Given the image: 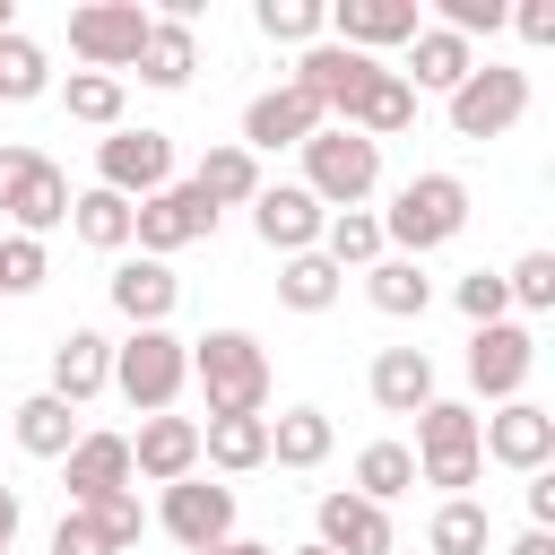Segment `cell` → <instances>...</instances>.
Listing matches in <instances>:
<instances>
[{
    "mask_svg": "<svg viewBox=\"0 0 555 555\" xmlns=\"http://www.w3.org/2000/svg\"><path fill=\"white\" fill-rule=\"evenodd\" d=\"M460 234H468V182L460 173H408L382 208V251H399V260H425Z\"/></svg>",
    "mask_w": 555,
    "mask_h": 555,
    "instance_id": "cell-1",
    "label": "cell"
},
{
    "mask_svg": "<svg viewBox=\"0 0 555 555\" xmlns=\"http://www.w3.org/2000/svg\"><path fill=\"white\" fill-rule=\"evenodd\" d=\"M191 382L208 390V416H269V347L251 330H208L191 338Z\"/></svg>",
    "mask_w": 555,
    "mask_h": 555,
    "instance_id": "cell-2",
    "label": "cell"
},
{
    "mask_svg": "<svg viewBox=\"0 0 555 555\" xmlns=\"http://www.w3.org/2000/svg\"><path fill=\"white\" fill-rule=\"evenodd\" d=\"M304 191L338 217V208H364L373 191H382V147L373 139H356V130H338V121H321L312 139H304Z\"/></svg>",
    "mask_w": 555,
    "mask_h": 555,
    "instance_id": "cell-3",
    "label": "cell"
},
{
    "mask_svg": "<svg viewBox=\"0 0 555 555\" xmlns=\"http://www.w3.org/2000/svg\"><path fill=\"white\" fill-rule=\"evenodd\" d=\"M182 382H191V338H173V330H130V338L113 347V390H121L139 416H173Z\"/></svg>",
    "mask_w": 555,
    "mask_h": 555,
    "instance_id": "cell-4",
    "label": "cell"
},
{
    "mask_svg": "<svg viewBox=\"0 0 555 555\" xmlns=\"http://www.w3.org/2000/svg\"><path fill=\"white\" fill-rule=\"evenodd\" d=\"M477 468H486V451H477V408L425 399V408H416V477L442 486V503H451V494L477 486Z\"/></svg>",
    "mask_w": 555,
    "mask_h": 555,
    "instance_id": "cell-5",
    "label": "cell"
},
{
    "mask_svg": "<svg viewBox=\"0 0 555 555\" xmlns=\"http://www.w3.org/2000/svg\"><path fill=\"white\" fill-rule=\"evenodd\" d=\"M442 113H451V139H503V130H520V113H529V69L477 61V69L442 95Z\"/></svg>",
    "mask_w": 555,
    "mask_h": 555,
    "instance_id": "cell-6",
    "label": "cell"
},
{
    "mask_svg": "<svg viewBox=\"0 0 555 555\" xmlns=\"http://www.w3.org/2000/svg\"><path fill=\"white\" fill-rule=\"evenodd\" d=\"M165 182H173V139H165V130H147V121L130 130V121H121V130L95 139V191H113V199L139 208V199H156Z\"/></svg>",
    "mask_w": 555,
    "mask_h": 555,
    "instance_id": "cell-7",
    "label": "cell"
},
{
    "mask_svg": "<svg viewBox=\"0 0 555 555\" xmlns=\"http://www.w3.org/2000/svg\"><path fill=\"white\" fill-rule=\"evenodd\" d=\"M208 234H217V208H208L191 182H165L156 199L130 208V243H139V260H173V251H191V243H208Z\"/></svg>",
    "mask_w": 555,
    "mask_h": 555,
    "instance_id": "cell-8",
    "label": "cell"
},
{
    "mask_svg": "<svg viewBox=\"0 0 555 555\" xmlns=\"http://www.w3.org/2000/svg\"><path fill=\"white\" fill-rule=\"evenodd\" d=\"M139 43H147V9H139V0H87V9H69V52H78L87 69L121 78V69L139 61Z\"/></svg>",
    "mask_w": 555,
    "mask_h": 555,
    "instance_id": "cell-9",
    "label": "cell"
},
{
    "mask_svg": "<svg viewBox=\"0 0 555 555\" xmlns=\"http://www.w3.org/2000/svg\"><path fill=\"white\" fill-rule=\"evenodd\" d=\"M477 451L512 477H538V468H555V416L538 399H503L494 416H477Z\"/></svg>",
    "mask_w": 555,
    "mask_h": 555,
    "instance_id": "cell-10",
    "label": "cell"
},
{
    "mask_svg": "<svg viewBox=\"0 0 555 555\" xmlns=\"http://www.w3.org/2000/svg\"><path fill=\"white\" fill-rule=\"evenodd\" d=\"M529 373H538V338H529V321H486L477 338H468V390L477 399H520L529 390Z\"/></svg>",
    "mask_w": 555,
    "mask_h": 555,
    "instance_id": "cell-11",
    "label": "cell"
},
{
    "mask_svg": "<svg viewBox=\"0 0 555 555\" xmlns=\"http://www.w3.org/2000/svg\"><path fill=\"white\" fill-rule=\"evenodd\" d=\"M156 529H165L182 555H208L217 538H234V486H217V477H182V486H165Z\"/></svg>",
    "mask_w": 555,
    "mask_h": 555,
    "instance_id": "cell-12",
    "label": "cell"
},
{
    "mask_svg": "<svg viewBox=\"0 0 555 555\" xmlns=\"http://www.w3.org/2000/svg\"><path fill=\"white\" fill-rule=\"evenodd\" d=\"M373 69H382V61H364V52H347V43H330V35H321V43H304V52H295V78H286V87H295V95H312V104H321V121H347Z\"/></svg>",
    "mask_w": 555,
    "mask_h": 555,
    "instance_id": "cell-13",
    "label": "cell"
},
{
    "mask_svg": "<svg viewBox=\"0 0 555 555\" xmlns=\"http://www.w3.org/2000/svg\"><path fill=\"white\" fill-rule=\"evenodd\" d=\"M321 225H330V208H321L304 182H260V199H251V234H260L278 260L321 251Z\"/></svg>",
    "mask_w": 555,
    "mask_h": 555,
    "instance_id": "cell-14",
    "label": "cell"
},
{
    "mask_svg": "<svg viewBox=\"0 0 555 555\" xmlns=\"http://www.w3.org/2000/svg\"><path fill=\"white\" fill-rule=\"evenodd\" d=\"M312 546H330V555H399V529H390V512L382 503H364V494H321L312 503Z\"/></svg>",
    "mask_w": 555,
    "mask_h": 555,
    "instance_id": "cell-15",
    "label": "cell"
},
{
    "mask_svg": "<svg viewBox=\"0 0 555 555\" xmlns=\"http://www.w3.org/2000/svg\"><path fill=\"white\" fill-rule=\"evenodd\" d=\"M416 26H425V9L416 0H330V43H347V52H390V43H416Z\"/></svg>",
    "mask_w": 555,
    "mask_h": 555,
    "instance_id": "cell-16",
    "label": "cell"
},
{
    "mask_svg": "<svg viewBox=\"0 0 555 555\" xmlns=\"http://www.w3.org/2000/svg\"><path fill=\"white\" fill-rule=\"evenodd\" d=\"M130 477H147V486L199 477V416H139V434H130Z\"/></svg>",
    "mask_w": 555,
    "mask_h": 555,
    "instance_id": "cell-17",
    "label": "cell"
},
{
    "mask_svg": "<svg viewBox=\"0 0 555 555\" xmlns=\"http://www.w3.org/2000/svg\"><path fill=\"white\" fill-rule=\"evenodd\" d=\"M312 130H321V104H312V95H295V87H260V95L243 104V139H234V147L278 156V147H304Z\"/></svg>",
    "mask_w": 555,
    "mask_h": 555,
    "instance_id": "cell-18",
    "label": "cell"
},
{
    "mask_svg": "<svg viewBox=\"0 0 555 555\" xmlns=\"http://www.w3.org/2000/svg\"><path fill=\"white\" fill-rule=\"evenodd\" d=\"M0 217H9V234H52V225H69V173L52 165V156H26L17 165V182H9V199H0Z\"/></svg>",
    "mask_w": 555,
    "mask_h": 555,
    "instance_id": "cell-19",
    "label": "cell"
},
{
    "mask_svg": "<svg viewBox=\"0 0 555 555\" xmlns=\"http://www.w3.org/2000/svg\"><path fill=\"white\" fill-rule=\"evenodd\" d=\"M104 286H113V312H121L130 330H165V321H173V304H182L173 260H121Z\"/></svg>",
    "mask_w": 555,
    "mask_h": 555,
    "instance_id": "cell-20",
    "label": "cell"
},
{
    "mask_svg": "<svg viewBox=\"0 0 555 555\" xmlns=\"http://www.w3.org/2000/svg\"><path fill=\"white\" fill-rule=\"evenodd\" d=\"M52 399H69V408H87L95 390H113V338L104 330H61L52 338V382H43Z\"/></svg>",
    "mask_w": 555,
    "mask_h": 555,
    "instance_id": "cell-21",
    "label": "cell"
},
{
    "mask_svg": "<svg viewBox=\"0 0 555 555\" xmlns=\"http://www.w3.org/2000/svg\"><path fill=\"white\" fill-rule=\"evenodd\" d=\"M61 486H69V512L121 494V486H130V434H78L69 460H61Z\"/></svg>",
    "mask_w": 555,
    "mask_h": 555,
    "instance_id": "cell-22",
    "label": "cell"
},
{
    "mask_svg": "<svg viewBox=\"0 0 555 555\" xmlns=\"http://www.w3.org/2000/svg\"><path fill=\"white\" fill-rule=\"evenodd\" d=\"M477 69V43H460L451 26H416V43H408V95H451L460 78Z\"/></svg>",
    "mask_w": 555,
    "mask_h": 555,
    "instance_id": "cell-23",
    "label": "cell"
},
{
    "mask_svg": "<svg viewBox=\"0 0 555 555\" xmlns=\"http://www.w3.org/2000/svg\"><path fill=\"white\" fill-rule=\"evenodd\" d=\"M364 390H373L382 416H416V408L434 399V356H425V347H382L373 373H364Z\"/></svg>",
    "mask_w": 555,
    "mask_h": 555,
    "instance_id": "cell-24",
    "label": "cell"
},
{
    "mask_svg": "<svg viewBox=\"0 0 555 555\" xmlns=\"http://www.w3.org/2000/svg\"><path fill=\"white\" fill-rule=\"evenodd\" d=\"M147 87H191V69H199V26H182V17H156L147 9V43H139V61H130Z\"/></svg>",
    "mask_w": 555,
    "mask_h": 555,
    "instance_id": "cell-25",
    "label": "cell"
},
{
    "mask_svg": "<svg viewBox=\"0 0 555 555\" xmlns=\"http://www.w3.org/2000/svg\"><path fill=\"white\" fill-rule=\"evenodd\" d=\"M191 191H199L208 208H251V199H260V156L234 147V139H217V147L191 165Z\"/></svg>",
    "mask_w": 555,
    "mask_h": 555,
    "instance_id": "cell-26",
    "label": "cell"
},
{
    "mask_svg": "<svg viewBox=\"0 0 555 555\" xmlns=\"http://www.w3.org/2000/svg\"><path fill=\"white\" fill-rule=\"evenodd\" d=\"M199 460H208L217 477L269 468V416H208V425H199Z\"/></svg>",
    "mask_w": 555,
    "mask_h": 555,
    "instance_id": "cell-27",
    "label": "cell"
},
{
    "mask_svg": "<svg viewBox=\"0 0 555 555\" xmlns=\"http://www.w3.org/2000/svg\"><path fill=\"white\" fill-rule=\"evenodd\" d=\"M408 121H416L408 78H399V69H373V78H364V95H356V113H347L338 130H356V139H373V147H382V139H399Z\"/></svg>",
    "mask_w": 555,
    "mask_h": 555,
    "instance_id": "cell-28",
    "label": "cell"
},
{
    "mask_svg": "<svg viewBox=\"0 0 555 555\" xmlns=\"http://www.w3.org/2000/svg\"><path fill=\"white\" fill-rule=\"evenodd\" d=\"M9 425H17V451H35V460H69V442L87 434V425H78V408H69V399H52V390L17 399V416H9Z\"/></svg>",
    "mask_w": 555,
    "mask_h": 555,
    "instance_id": "cell-29",
    "label": "cell"
},
{
    "mask_svg": "<svg viewBox=\"0 0 555 555\" xmlns=\"http://www.w3.org/2000/svg\"><path fill=\"white\" fill-rule=\"evenodd\" d=\"M364 295H373V312H390V321H416V312L434 304V278H425V260H399V251H382V260L364 269Z\"/></svg>",
    "mask_w": 555,
    "mask_h": 555,
    "instance_id": "cell-30",
    "label": "cell"
},
{
    "mask_svg": "<svg viewBox=\"0 0 555 555\" xmlns=\"http://www.w3.org/2000/svg\"><path fill=\"white\" fill-rule=\"evenodd\" d=\"M330 408H286V416H269V460L278 468H321L330 460Z\"/></svg>",
    "mask_w": 555,
    "mask_h": 555,
    "instance_id": "cell-31",
    "label": "cell"
},
{
    "mask_svg": "<svg viewBox=\"0 0 555 555\" xmlns=\"http://www.w3.org/2000/svg\"><path fill=\"white\" fill-rule=\"evenodd\" d=\"M408 486H416V451H408V442H364V451H356V486H347V494H364V503L390 512Z\"/></svg>",
    "mask_w": 555,
    "mask_h": 555,
    "instance_id": "cell-32",
    "label": "cell"
},
{
    "mask_svg": "<svg viewBox=\"0 0 555 555\" xmlns=\"http://www.w3.org/2000/svg\"><path fill=\"white\" fill-rule=\"evenodd\" d=\"M321 260L347 278V269H373L382 260V217L373 208H338L330 225H321Z\"/></svg>",
    "mask_w": 555,
    "mask_h": 555,
    "instance_id": "cell-33",
    "label": "cell"
},
{
    "mask_svg": "<svg viewBox=\"0 0 555 555\" xmlns=\"http://www.w3.org/2000/svg\"><path fill=\"white\" fill-rule=\"evenodd\" d=\"M347 295V278L321 260V251H295V260H278V304L286 312H330Z\"/></svg>",
    "mask_w": 555,
    "mask_h": 555,
    "instance_id": "cell-34",
    "label": "cell"
},
{
    "mask_svg": "<svg viewBox=\"0 0 555 555\" xmlns=\"http://www.w3.org/2000/svg\"><path fill=\"white\" fill-rule=\"evenodd\" d=\"M486 546H494V520H486L477 494H451L434 512V529H425V555H486Z\"/></svg>",
    "mask_w": 555,
    "mask_h": 555,
    "instance_id": "cell-35",
    "label": "cell"
},
{
    "mask_svg": "<svg viewBox=\"0 0 555 555\" xmlns=\"http://www.w3.org/2000/svg\"><path fill=\"white\" fill-rule=\"evenodd\" d=\"M69 234L95 251H130V199L113 191H69Z\"/></svg>",
    "mask_w": 555,
    "mask_h": 555,
    "instance_id": "cell-36",
    "label": "cell"
},
{
    "mask_svg": "<svg viewBox=\"0 0 555 555\" xmlns=\"http://www.w3.org/2000/svg\"><path fill=\"white\" fill-rule=\"evenodd\" d=\"M43 87H52V52L9 26V35H0V104H35Z\"/></svg>",
    "mask_w": 555,
    "mask_h": 555,
    "instance_id": "cell-37",
    "label": "cell"
},
{
    "mask_svg": "<svg viewBox=\"0 0 555 555\" xmlns=\"http://www.w3.org/2000/svg\"><path fill=\"white\" fill-rule=\"evenodd\" d=\"M251 26H260L269 43H295V52H304V43H321V35H330V0H260V9H251Z\"/></svg>",
    "mask_w": 555,
    "mask_h": 555,
    "instance_id": "cell-38",
    "label": "cell"
},
{
    "mask_svg": "<svg viewBox=\"0 0 555 555\" xmlns=\"http://www.w3.org/2000/svg\"><path fill=\"white\" fill-rule=\"evenodd\" d=\"M61 113H69V121H87V130H121V78H104V69H69Z\"/></svg>",
    "mask_w": 555,
    "mask_h": 555,
    "instance_id": "cell-39",
    "label": "cell"
},
{
    "mask_svg": "<svg viewBox=\"0 0 555 555\" xmlns=\"http://www.w3.org/2000/svg\"><path fill=\"white\" fill-rule=\"evenodd\" d=\"M503 295H512L520 312H546V304H555V251H520V260L503 269Z\"/></svg>",
    "mask_w": 555,
    "mask_h": 555,
    "instance_id": "cell-40",
    "label": "cell"
},
{
    "mask_svg": "<svg viewBox=\"0 0 555 555\" xmlns=\"http://www.w3.org/2000/svg\"><path fill=\"white\" fill-rule=\"evenodd\" d=\"M451 304L468 312V330H486V321H512V295H503V269H468V278L451 286Z\"/></svg>",
    "mask_w": 555,
    "mask_h": 555,
    "instance_id": "cell-41",
    "label": "cell"
},
{
    "mask_svg": "<svg viewBox=\"0 0 555 555\" xmlns=\"http://www.w3.org/2000/svg\"><path fill=\"white\" fill-rule=\"evenodd\" d=\"M43 278H52L43 243H35V234H0V295H35Z\"/></svg>",
    "mask_w": 555,
    "mask_h": 555,
    "instance_id": "cell-42",
    "label": "cell"
},
{
    "mask_svg": "<svg viewBox=\"0 0 555 555\" xmlns=\"http://www.w3.org/2000/svg\"><path fill=\"white\" fill-rule=\"evenodd\" d=\"M78 512H87L121 555H130V546H139V529H147V512H139V494H130V486H121V494H104V503H78Z\"/></svg>",
    "mask_w": 555,
    "mask_h": 555,
    "instance_id": "cell-43",
    "label": "cell"
},
{
    "mask_svg": "<svg viewBox=\"0 0 555 555\" xmlns=\"http://www.w3.org/2000/svg\"><path fill=\"white\" fill-rule=\"evenodd\" d=\"M503 17H512V0H442L434 26H451L460 43H477V35H503Z\"/></svg>",
    "mask_w": 555,
    "mask_h": 555,
    "instance_id": "cell-44",
    "label": "cell"
},
{
    "mask_svg": "<svg viewBox=\"0 0 555 555\" xmlns=\"http://www.w3.org/2000/svg\"><path fill=\"white\" fill-rule=\"evenodd\" d=\"M52 555H121V546H113L87 512H61V520H52Z\"/></svg>",
    "mask_w": 555,
    "mask_h": 555,
    "instance_id": "cell-45",
    "label": "cell"
},
{
    "mask_svg": "<svg viewBox=\"0 0 555 555\" xmlns=\"http://www.w3.org/2000/svg\"><path fill=\"white\" fill-rule=\"evenodd\" d=\"M503 26H520V43H555V0H520Z\"/></svg>",
    "mask_w": 555,
    "mask_h": 555,
    "instance_id": "cell-46",
    "label": "cell"
},
{
    "mask_svg": "<svg viewBox=\"0 0 555 555\" xmlns=\"http://www.w3.org/2000/svg\"><path fill=\"white\" fill-rule=\"evenodd\" d=\"M520 503H529V529H555V468H538L520 486Z\"/></svg>",
    "mask_w": 555,
    "mask_h": 555,
    "instance_id": "cell-47",
    "label": "cell"
},
{
    "mask_svg": "<svg viewBox=\"0 0 555 555\" xmlns=\"http://www.w3.org/2000/svg\"><path fill=\"white\" fill-rule=\"evenodd\" d=\"M512 555H555V529H520V538H512Z\"/></svg>",
    "mask_w": 555,
    "mask_h": 555,
    "instance_id": "cell-48",
    "label": "cell"
},
{
    "mask_svg": "<svg viewBox=\"0 0 555 555\" xmlns=\"http://www.w3.org/2000/svg\"><path fill=\"white\" fill-rule=\"evenodd\" d=\"M0 546H17V486H0Z\"/></svg>",
    "mask_w": 555,
    "mask_h": 555,
    "instance_id": "cell-49",
    "label": "cell"
},
{
    "mask_svg": "<svg viewBox=\"0 0 555 555\" xmlns=\"http://www.w3.org/2000/svg\"><path fill=\"white\" fill-rule=\"evenodd\" d=\"M35 147H0V199H9V182H17V165H26Z\"/></svg>",
    "mask_w": 555,
    "mask_h": 555,
    "instance_id": "cell-50",
    "label": "cell"
},
{
    "mask_svg": "<svg viewBox=\"0 0 555 555\" xmlns=\"http://www.w3.org/2000/svg\"><path fill=\"white\" fill-rule=\"evenodd\" d=\"M208 555H278V546H260V538H217Z\"/></svg>",
    "mask_w": 555,
    "mask_h": 555,
    "instance_id": "cell-51",
    "label": "cell"
},
{
    "mask_svg": "<svg viewBox=\"0 0 555 555\" xmlns=\"http://www.w3.org/2000/svg\"><path fill=\"white\" fill-rule=\"evenodd\" d=\"M9 26H17V9H9V0H0V35H9Z\"/></svg>",
    "mask_w": 555,
    "mask_h": 555,
    "instance_id": "cell-52",
    "label": "cell"
},
{
    "mask_svg": "<svg viewBox=\"0 0 555 555\" xmlns=\"http://www.w3.org/2000/svg\"><path fill=\"white\" fill-rule=\"evenodd\" d=\"M286 555H330V546H286Z\"/></svg>",
    "mask_w": 555,
    "mask_h": 555,
    "instance_id": "cell-53",
    "label": "cell"
},
{
    "mask_svg": "<svg viewBox=\"0 0 555 555\" xmlns=\"http://www.w3.org/2000/svg\"><path fill=\"white\" fill-rule=\"evenodd\" d=\"M0 555H9V546H0Z\"/></svg>",
    "mask_w": 555,
    "mask_h": 555,
    "instance_id": "cell-54",
    "label": "cell"
}]
</instances>
